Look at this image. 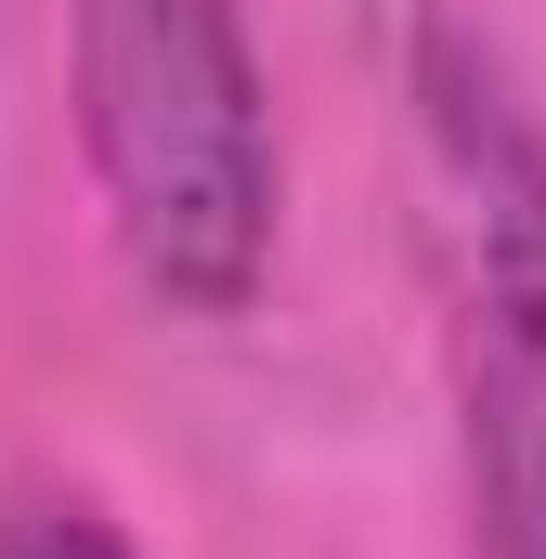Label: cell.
<instances>
[{
    "label": "cell",
    "mask_w": 546,
    "mask_h": 559,
    "mask_svg": "<svg viewBox=\"0 0 546 559\" xmlns=\"http://www.w3.org/2000/svg\"><path fill=\"white\" fill-rule=\"evenodd\" d=\"M0 559H131V534L66 481H0Z\"/></svg>",
    "instance_id": "obj_3"
},
{
    "label": "cell",
    "mask_w": 546,
    "mask_h": 559,
    "mask_svg": "<svg viewBox=\"0 0 546 559\" xmlns=\"http://www.w3.org/2000/svg\"><path fill=\"white\" fill-rule=\"evenodd\" d=\"M66 66L118 261L169 312H248L286 209L248 0H66Z\"/></svg>",
    "instance_id": "obj_1"
},
{
    "label": "cell",
    "mask_w": 546,
    "mask_h": 559,
    "mask_svg": "<svg viewBox=\"0 0 546 559\" xmlns=\"http://www.w3.org/2000/svg\"><path fill=\"white\" fill-rule=\"evenodd\" d=\"M468 495L495 559H546V338L495 312L468 338Z\"/></svg>",
    "instance_id": "obj_2"
}]
</instances>
